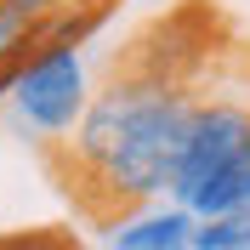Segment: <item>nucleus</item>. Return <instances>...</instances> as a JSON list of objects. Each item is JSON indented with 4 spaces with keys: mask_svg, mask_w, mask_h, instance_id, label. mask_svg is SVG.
Here are the masks:
<instances>
[{
    "mask_svg": "<svg viewBox=\"0 0 250 250\" xmlns=\"http://www.w3.org/2000/svg\"><path fill=\"white\" fill-rule=\"evenodd\" d=\"M165 199L199 222L250 205V80L222 85L199 103Z\"/></svg>",
    "mask_w": 250,
    "mask_h": 250,
    "instance_id": "1",
    "label": "nucleus"
},
{
    "mask_svg": "<svg viewBox=\"0 0 250 250\" xmlns=\"http://www.w3.org/2000/svg\"><path fill=\"white\" fill-rule=\"evenodd\" d=\"M17 108V120L34 125L40 142L46 137H68L91 103V74H85V57L74 46H51V51H34L29 68L17 74L12 97H6Z\"/></svg>",
    "mask_w": 250,
    "mask_h": 250,
    "instance_id": "2",
    "label": "nucleus"
},
{
    "mask_svg": "<svg viewBox=\"0 0 250 250\" xmlns=\"http://www.w3.org/2000/svg\"><path fill=\"white\" fill-rule=\"evenodd\" d=\"M193 222L182 205H148L108 228V250H193Z\"/></svg>",
    "mask_w": 250,
    "mask_h": 250,
    "instance_id": "3",
    "label": "nucleus"
},
{
    "mask_svg": "<svg viewBox=\"0 0 250 250\" xmlns=\"http://www.w3.org/2000/svg\"><path fill=\"white\" fill-rule=\"evenodd\" d=\"M40 6L34 0H0V68L6 74H23L40 46Z\"/></svg>",
    "mask_w": 250,
    "mask_h": 250,
    "instance_id": "4",
    "label": "nucleus"
},
{
    "mask_svg": "<svg viewBox=\"0 0 250 250\" xmlns=\"http://www.w3.org/2000/svg\"><path fill=\"white\" fill-rule=\"evenodd\" d=\"M193 250H250V205L193 222Z\"/></svg>",
    "mask_w": 250,
    "mask_h": 250,
    "instance_id": "5",
    "label": "nucleus"
},
{
    "mask_svg": "<svg viewBox=\"0 0 250 250\" xmlns=\"http://www.w3.org/2000/svg\"><path fill=\"white\" fill-rule=\"evenodd\" d=\"M0 250H85V239L74 228H57V222H46V228H0Z\"/></svg>",
    "mask_w": 250,
    "mask_h": 250,
    "instance_id": "6",
    "label": "nucleus"
},
{
    "mask_svg": "<svg viewBox=\"0 0 250 250\" xmlns=\"http://www.w3.org/2000/svg\"><path fill=\"white\" fill-rule=\"evenodd\" d=\"M40 12H57V6H80V0H34Z\"/></svg>",
    "mask_w": 250,
    "mask_h": 250,
    "instance_id": "7",
    "label": "nucleus"
}]
</instances>
